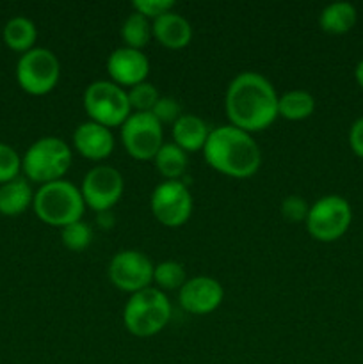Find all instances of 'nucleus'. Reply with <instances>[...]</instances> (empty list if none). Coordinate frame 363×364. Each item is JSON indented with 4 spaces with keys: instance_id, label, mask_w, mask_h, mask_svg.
I'll list each match as a JSON object with an SVG mask.
<instances>
[{
    "instance_id": "1a4fd4ad",
    "label": "nucleus",
    "mask_w": 363,
    "mask_h": 364,
    "mask_svg": "<svg viewBox=\"0 0 363 364\" xmlns=\"http://www.w3.org/2000/svg\"><path fill=\"white\" fill-rule=\"evenodd\" d=\"M121 142L135 160H153L164 144L162 124L152 112H132L121 124Z\"/></svg>"
},
{
    "instance_id": "6e6552de",
    "label": "nucleus",
    "mask_w": 363,
    "mask_h": 364,
    "mask_svg": "<svg viewBox=\"0 0 363 364\" xmlns=\"http://www.w3.org/2000/svg\"><path fill=\"white\" fill-rule=\"evenodd\" d=\"M60 77V64L56 53L48 48L34 46L18 59L16 80L25 92L43 96L53 91Z\"/></svg>"
},
{
    "instance_id": "ddd939ff",
    "label": "nucleus",
    "mask_w": 363,
    "mask_h": 364,
    "mask_svg": "<svg viewBox=\"0 0 363 364\" xmlns=\"http://www.w3.org/2000/svg\"><path fill=\"white\" fill-rule=\"evenodd\" d=\"M224 299V288L217 279L209 276H198L185 281L178 290V302L191 315H210L221 306Z\"/></svg>"
},
{
    "instance_id": "6ab92c4d",
    "label": "nucleus",
    "mask_w": 363,
    "mask_h": 364,
    "mask_svg": "<svg viewBox=\"0 0 363 364\" xmlns=\"http://www.w3.org/2000/svg\"><path fill=\"white\" fill-rule=\"evenodd\" d=\"M2 38L7 48L23 55L28 50L34 48L36 39H38V28H36L34 21L28 18L14 16L4 25Z\"/></svg>"
},
{
    "instance_id": "f257e3e1",
    "label": "nucleus",
    "mask_w": 363,
    "mask_h": 364,
    "mask_svg": "<svg viewBox=\"0 0 363 364\" xmlns=\"http://www.w3.org/2000/svg\"><path fill=\"white\" fill-rule=\"evenodd\" d=\"M278 96L274 85L256 71H242L230 82L224 109L233 127L255 134L278 119Z\"/></svg>"
},
{
    "instance_id": "393cba45",
    "label": "nucleus",
    "mask_w": 363,
    "mask_h": 364,
    "mask_svg": "<svg viewBox=\"0 0 363 364\" xmlns=\"http://www.w3.org/2000/svg\"><path fill=\"white\" fill-rule=\"evenodd\" d=\"M60 242L66 249L73 252L85 251L93 242V230L84 220H77L60 230Z\"/></svg>"
},
{
    "instance_id": "a878e982",
    "label": "nucleus",
    "mask_w": 363,
    "mask_h": 364,
    "mask_svg": "<svg viewBox=\"0 0 363 364\" xmlns=\"http://www.w3.org/2000/svg\"><path fill=\"white\" fill-rule=\"evenodd\" d=\"M128 102L134 112H152L155 103L159 102L160 95L157 87L149 82H142V84L134 85L128 89Z\"/></svg>"
},
{
    "instance_id": "39448f33",
    "label": "nucleus",
    "mask_w": 363,
    "mask_h": 364,
    "mask_svg": "<svg viewBox=\"0 0 363 364\" xmlns=\"http://www.w3.org/2000/svg\"><path fill=\"white\" fill-rule=\"evenodd\" d=\"M71 149L60 137H41L21 156V171L28 181L45 185L63 180L71 166Z\"/></svg>"
},
{
    "instance_id": "5701e85b",
    "label": "nucleus",
    "mask_w": 363,
    "mask_h": 364,
    "mask_svg": "<svg viewBox=\"0 0 363 364\" xmlns=\"http://www.w3.org/2000/svg\"><path fill=\"white\" fill-rule=\"evenodd\" d=\"M153 36L152 20L139 13H132L125 18L121 25V38H123L125 46L135 50H142L149 43Z\"/></svg>"
},
{
    "instance_id": "7c9ffc66",
    "label": "nucleus",
    "mask_w": 363,
    "mask_h": 364,
    "mask_svg": "<svg viewBox=\"0 0 363 364\" xmlns=\"http://www.w3.org/2000/svg\"><path fill=\"white\" fill-rule=\"evenodd\" d=\"M349 146L356 156L363 159V117L356 119L349 130Z\"/></svg>"
},
{
    "instance_id": "c85d7f7f",
    "label": "nucleus",
    "mask_w": 363,
    "mask_h": 364,
    "mask_svg": "<svg viewBox=\"0 0 363 364\" xmlns=\"http://www.w3.org/2000/svg\"><path fill=\"white\" fill-rule=\"evenodd\" d=\"M281 215L288 220V223H302L306 220L310 212V205L305 201V198L301 196H287V198L281 201Z\"/></svg>"
},
{
    "instance_id": "20e7f679",
    "label": "nucleus",
    "mask_w": 363,
    "mask_h": 364,
    "mask_svg": "<svg viewBox=\"0 0 363 364\" xmlns=\"http://www.w3.org/2000/svg\"><path fill=\"white\" fill-rule=\"evenodd\" d=\"M171 318V302L159 288L132 294L123 309V323L130 334L149 338L164 331Z\"/></svg>"
},
{
    "instance_id": "2eb2a0df",
    "label": "nucleus",
    "mask_w": 363,
    "mask_h": 364,
    "mask_svg": "<svg viewBox=\"0 0 363 364\" xmlns=\"http://www.w3.org/2000/svg\"><path fill=\"white\" fill-rule=\"evenodd\" d=\"M73 146L88 160H105L114 151V135L110 128L95 121L80 123L73 132Z\"/></svg>"
},
{
    "instance_id": "f3484780",
    "label": "nucleus",
    "mask_w": 363,
    "mask_h": 364,
    "mask_svg": "<svg viewBox=\"0 0 363 364\" xmlns=\"http://www.w3.org/2000/svg\"><path fill=\"white\" fill-rule=\"evenodd\" d=\"M209 135L210 128L201 117L194 114H182L173 124V142L185 153L199 151V149L203 151Z\"/></svg>"
},
{
    "instance_id": "b1692460",
    "label": "nucleus",
    "mask_w": 363,
    "mask_h": 364,
    "mask_svg": "<svg viewBox=\"0 0 363 364\" xmlns=\"http://www.w3.org/2000/svg\"><path fill=\"white\" fill-rule=\"evenodd\" d=\"M153 281L160 291H173L180 290L187 281L185 269L178 262H160L153 269Z\"/></svg>"
},
{
    "instance_id": "2f4dec72",
    "label": "nucleus",
    "mask_w": 363,
    "mask_h": 364,
    "mask_svg": "<svg viewBox=\"0 0 363 364\" xmlns=\"http://www.w3.org/2000/svg\"><path fill=\"white\" fill-rule=\"evenodd\" d=\"M354 78H356V82H358L359 87L363 89V59L359 60L358 66H356V70H354Z\"/></svg>"
},
{
    "instance_id": "4be33fe9",
    "label": "nucleus",
    "mask_w": 363,
    "mask_h": 364,
    "mask_svg": "<svg viewBox=\"0 0 363 364\" xmlns=\"http://www.w3.org/2000/svg\"><path fill=\"white\" fill-rule=\"evenodd\" d=\"M153 162H155L157 169L162 174L164 180H180L189 166L187 153L178 148L174 142H164Z\"/></svg>"
},
{
    "instance_id": "f03ea898",
    "label": "nucleus",
    "mask_w": 363,
    "mask_h": 364,
    "mask_svg": "<svg viewBox=\"0 0 363 364\" xmlns=\"http://www.w3.org/2000/svg\"><path fill=\"white\" fill-rule=\"evenodd\" d=\"M203 159L214 171L235 180L255 176L262 166V151L253 135L233 124L210 130Z\"/></svg>"
},
{
    "instance_id": "bb28decb",
    "label": "nucleus",
    "mask_w": 363,
    "mask_h": 364,
    "mask_svg": "<svg viewBox=\"0 0 363 364\" xmlns=\"http://www.w3.org/2000/svg\"><path fill=\"white\" fill-rule=\"evenodd\" d=\"M21 173V156L9 144L0 142V185L14 180Z\"/></svg>"
},
{
    "instance_id": "423d86ee",
    "label": "nucleus",
    "mask_w": 363,
    "mask_h": 364,
    "mask_svg": "<svg viewBox=\"0 0 363 364\" xmlns=\"http://www.w3.org/2000/svg\"><path fill=\"white\" fill-rule=\"evenodd\" d=\"M84 109L89 121L102 127H120L130 117L132 107L128 102V92L110 80H96L85 87Z\"/></svg>"
},
{
    "instance_id": "9d476101",
    "label": "nucleus",
    "mask_w": 363,
    "mask_h": 364,
    "mask_svg": "<svg viewBox=\"0 0 363 364\" xmlns=\"http://www.w3.org/2000/svg\"><path fill=\"white\" fill-rule=\"evenodd\" d=\"M192 194L182 180H164L149 198L153 217L167 228H180L192 213Z\"/></svg>"
},
{
    "instance_id": "aec40b11",
    "label": "nucleus",
    "mask_w": 363,
    "mask_h": 364,
    "mask_svg": "<svg viewBox=\"0 0 363 364\" xmlns=\"http://www.w3.org/2000/svg\"><path fill=\"white\" fill-rule=\"evenodd\" d=\"M358 20V11L349 2H333L324 7L319 14V25L327 34H345Z\"/></svg>"
},
{
    "instance_id": "7ed1b4c3",
    "label": "nucleus",
    "mask_w": 363,
    "mask_h": 364,
    "mask_svg": "<svg viewBox=\"0 0 363 364\" xmlns=\"http://www.w3.org/2000/svg\"><path fill=\"white\" fill-rule=\"evenodd\" d=\"M32 208L39 220L63 230L68 224L82 220L85 203L77 185L66 180H57L41 185L34 192Z\"/></svg>"
},
{
    "instance_id": "cd10ccee",
    "label": "nucleus",
    "mask_w": 363,
    "mask_h": 364,
    "mask_svg": "<svg viewBox=\"0 0 363 364\" xmlns=\"http://www.w3.org/2000/svg\"><path fill=\"white\" fill-rule=\"evenodd\" d=\"M152 114L155 116V119L159 121L160 124H174L178 121V117L182 116V105L177 102V98H173V96H160L159 102H157L155 107L152 109Z\"/></svg>"
},
{
    "instance_id": "f8f14e48",
    "label": "nucleus",
    "mask_w": 363,
    "mask_h": 364,
    "mask_svg": "<svg viewBox=\"0 0 363 364\" xmlns=\"http://www.w3.org/2000/svg\"><path fill=\"white\" fill-rule=\"evenodd\" d=\"M123 191V176L112 166H96L89 169L80 188L85 206L98 213L109 212L120 201Z\"/></svg>"
},
{
    "instance_id": "a211bd4d",
    "label": "nucleus",
    "mask_w": 363,
    "mask_h": 364,
    "mask_svg": "<svg viewBox=\"0 0 363 364\" xmlns=\"http://www.w3.org/2000/svg\"><path fill=\"white\" fill-rule=\"evenodd\" d=\"M32 201H34V192H32L27 178L18 176L0 185V215H21L28 206H32Z\"/></svg>"
},
{
    "instance_id": "412c9836",
    "label": "nucleus",
    "mask_w": 363,
    "mask_h": 364,
    "mask_svg": "<svg viewBox=\"0 0 363 364\" xmlns=\"http://www.w3.org/2000/svg\"><path fill=\"white\" fill-rule=\"evenodd\" d=\"M313 110H315V98L305 89H292L278 100V117H283V119H308Z\"/></svg>"
},
{
    "instance_id": "dca6fc26",
    "label": "nucleus",
    "mask_w": 363,
    "mask_h": 364,
    "mask_svg": "<svg viewBox=\"0 0 363 364\" xmlns=\"http://www.w3.org/2000/svg\"><path fill=\"white\" fill-rule=\"evenodd\" d=\"M153 38L169 50H180L191 43L192 39V27L182 14L169 11L162 14L157 20L152 21Z\"/></svg>"
},
{
    "instance_id": "4468645a",
    "label": "nucleus",
    "mask_w": 363,
    "mask_h": 364,
    "mask_svg": "<svg viewBox=\"0 0 363 364\" xmlns=\"http://www.w3.org/2000/svg\"><path fill=\"white\" fill-rule=\"evenodd\" d=\"M107 73L110 82L120 87H134L146 82L149 73V60L142 50L120 46L107 59Z\"/></svg>"
},
{
    "instance_id": "9b49d317",
    "label": "nucleus",
    "mask_w": 363,
    "mask_h": 364,
    "mask_svg": "<svg viewBox=\"0 0 363 364\" xmlns=\"http://www.w3.org/2000/svg\"><path fill=\"white\" fill-rule=\"evenodd\" d=\"M153 269L155 267L144 252L127 249L112 256L107 274L117 290L132 295L152 287Z\"/></svg>"
},
{
    "instance_id": "0eeeda50",
    "label": "nucleus",
    "mask_w": 363,
    "mask_h": 364,
    "mask_svg": "<svg viewBox=\"0 0 363 364\" xmlns=\"http://www.w3.org/2000/svg\"><path fill=\"white\" fill-rule=\"evenodd\" d=\"M352 220V210L347 199L330 194L317 199L306 217V231L319 242H335L347 233Z\"/></svg>"
},
{
    "instance_id": "c756f323",
    "label": "nucleus",
    "mask_w": 363,
    "mask_h": 364,
    "mask_svg": "<svg viewBox=\"0 0 363 364\" xmlns=\"http://www.w3.org/2000/svg\"><path fill=\"white\" fill-rule=\"evenodd\" d=\"M135 13L142 14L148 20H157L162 14L169 13L174 7V0H134L132 2Z\"/></svg>"
}]
</instances>
